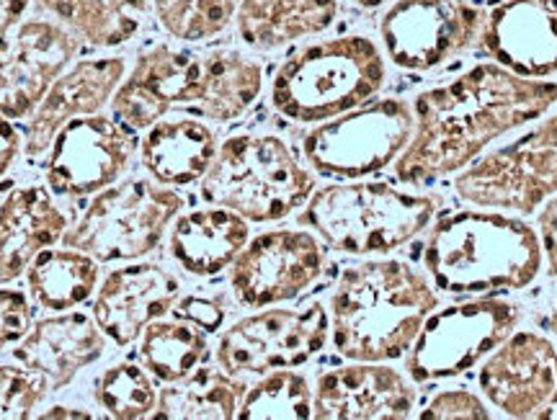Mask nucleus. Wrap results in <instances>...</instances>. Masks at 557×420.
<instances>
[{"mask_svg":"<svg viewBox=\"0 0 557 420\" xmlns=\"http://www.w3.org/2000/svg\"><path fill=\"white\" fill-rule=\"evenodd\" d=\"M238 418H312V387L308 376L292 372V369H274V372H267L261 382H256L253 387L246 390L238 408Z\"/></svg>","mask_w":557,"mask_h":420,"instance_id":"33","label":"nucleus"},{"mask_svg":"<svg viewBox=\"0 0 557 420\" xmlns=\"http://www.w3.org/2000/svg\"><path fill=\"white\" fill-rule=\"evenodd\" d=\"M218 147L209 124L194 116H163L139 139V160L158 184L191 186L207 176Z\"/></svg>","mask_w":557,"mask_h":420,"instance_id":"25","label":"nucleus"},{"mask_svg":"<svg viewBox=\"0 0 557 420\" xmlns=\"http://www.w3.org/2000/svg\"><path fill=\"white\" fill-rule=\"evenodd\" d=\"M341 0H240L235 32L250 52H276L336 24Z\"/></svg>","mask_w":557,"mask_h":420,"instance_id":"26","label":"nucleus"},{"mask_svg":"<svg viewBox=\"0 0 557 420\" xmlns=\"http://www.w3.org/2000/svg\"><path fill=\"white\" fill-rule=\"evenodd\" d=\"M52 384L24 363H0V420L34 418L50 397Z\"/></svg>","mask_w":557,"mask_h":420,"instance_id":"34","label":"nucleus"},{"mask_svg":"<svg viewBox=\"0 0 557 420\" xmlns=\"http://www.w3.org/2000/svg\"><path fill=\"white\" fill-rule=\"evenodd\" d=\"M137 152L135 132L120 119L90 114L67 122L47 152V184L54 196L83 199L114 186Z\"/></svg>","mask_w":557,"mask_h":420,"instance_id":"15","label":"nucleus"},{"mask_svg":"<svg viewBox=\"0 0 557 420\" xmlns=\"http://www.w3.org/2000/svg\"><path fill=\"white\" fill-rule=\"evenodd\" d=\"M173 312L194 320V323L205 328L207 333H214L222 323H225V307H222V302L209 297H199V294L178 297V302L173 305Z\"/></svg>","mask_w":557,"mask_h":420,"instance_id":"37","label":"nucleus"},{"mask_svg":"<svg viewBox=\"0 0 557 420\" xmlns=\"http://www.w3.org/2000/svg\"><path fill=\"white\" fill-rule=\"evenodd\" d=\"M240 0H152V18L181 45H205L235 24Z\"/></svg>","mask_w":557,"mask_h":420,"instance_id":"32","label":"nucleus"},{"mask_svg":"<svg viewBox=\"0 0 557 420\" xmlns=\"http://www.w3.org/2000/svg\"><path fill=\"white\" fill-rule=\"evenodd\" d=\"M459 199L498 212L534 214L557 194V114L511 145L472 160L457 173Z\"/></svg>","mask_w":557,"mask_h":420,"instance_id":"10","label":"nucleus"},{"mask_svg":"<svg viewBox=\"0 0 557 420\" xmlns=\"http://www.w3.org/2000/svg\"><path fill=\"white\" fill-rule=\"evenodd\" d=\"M139 363L152 380L171 384L184 380L209 354V333L205 328L173 312V318H158L139 335Z\"/></svg>","mask_w":557,"mask_h":420,"instance_id":"30","label":"nucleus"},{"mask_svg":"<svg viewBox=\"0 0 557 420\" xmlns=\"http://www.w3.org/2000/svg\"><path fill=\"white\" fill-rule=\"evenodd\" d=\"M549 328H553L555 338H557V307L553 310V314H549Z\"/></svg>","mask_w":557,"mask_h":420,"instance_id":"44","label":"nucleus"},{"mask_svg":"<svg viewBox=\"0 0 557 420\" xmlns=\"http://www.w3.org/2000/svg\"><path fill=\"white\" fill-rule=\"evenodd\" d=\"M248 384L218 367H197L184 380L165 384L158 392L156 412L163 420H230L238 408Z\"/></svg>","mask_w":557,"mask_h":420,"instance_id":"29","label":"nucleus"},{"mask_svg":"<svg viewBox=\"0 0 557 420\" xmlns=\"http://www.w3.org/2000/svg\"><path fill=\"white\" fill-rule=\"evenodd\" d=\"M26 286L32 302L41 310L67 312L86 305L99 289L101 265L78 248H47L26 269Z\"/></svg>","mask_w":557,"mask_h":420,"instance_id":"28","label":"nucleus"},{"mask_svg":"<svg viewBox=\"0 0 557 420\" xmlns=\"http://www.w3.org/2000/svg\"><path fill=\"white\" fill-rule=\"evenodd\" d=\"M485 13L470 0H395L380 18L387 60L408 73H429L480 41Z\"/></svg>","mask_w":557,"mask_h":420,"instance_id":"13","label":"nucleus"},{"mask_svg":"<svg viewBox=\"0 0 557 420\" xmlns=\"http://www.w3.org/2000/svg\"><path fill=\"white\" fill-rule=\"evenodd\" d=\"M480 47L524 78L557 73V0H500L485 13Z\"/></svg>","mask_w":557,"mask_h":420,"instance_id":"21","label":"nucleus"},{"mask_svg":"<svg viewBox=\"0 0 557 420\" xmlns=\"http://www.w3.org/2000/svg\"><path fill=\"white\" fill-rule=\"evenodd\" d=\"M416 129L403 98H382L320 122L302 137V158L325 178L357 181L385 171L403 156Z\"/></svg>","mask_w":557,"mask_h":420,"instance_id":"9","label":"nucleus"},{"mask_svg":"<svg viewBox=\"0 0 557 420\" xmlns=\"http://www.w3.org/2000/svg\"><path fill=\"white\" fill-rule=\"evenodd\" d=\"M103 354H107V335L96 325L94 314L73 310L37 320L26 338L13 348V359L45 374L52 390L67 387Z\"/></svg>","mask_w":557,"mask_h":420,"instance_id":"22","label":"nucleus"},{"mask_svg":"<svg viewBox=\"0 0 557 420\" xmlns=\"http://www.w3.org/2000/svg\"><path fill=\"white\" fill-rule=\"evenodd\" d=\"M37 9L60 21L83 47L120 49L143 34L152 16V0H34Z\"/></svg>","mask_w":557,"mask_h":420,"instance_id":"27","label":"nucleus"},{"mask_svg":"<svg viewBox=\"0 0 557 420\" xmlns=\"http://www.w3.org/2000/svg\"><path fill=\"white\" fill-rule=\"evenodd\" d=\"M413 408V384L385 361L329 369L312 390V418L318 420H403Z\"/></svg>","mask_w":557,"mask_h":420,"instance_id":"20","label":"nucleus"},{"mask_svg":"<svg viewBox=\"0 0 557 420\" xmlns=\"http://www.w3.org/2000/svg\"><path fill=\"white\" fill-rule=\"evenodd\" d=\"M21 150H24V135L13 124V119L0 114V178L11 171Z\"/></svg>","mask_w":557,"mask_h":420,"instance_id":"39","label":"nucleus"},{"mask_svg":"<svg viewBox=\"0 0 557 420\" xmlns=\"http://www.w3.org/2000/svg\"><path fill=\"white\" fill-rule=\"evenodd\" d=\"M351 3L359 5V9L372 11V9H382V5H387V3H395V0H351Z\"/></svg>","mask_w":557,"mask_h":420,"instance_id":"42","label":"nucleus"},{"mask_svg":"<svg viewBox=\"0 0 557 420\" xmlns=\"http://www.w3.org/2000/svg\"><path fill=\"white\" fill-rule=\"evenodd\" d=\"M555 103L557 83L524 78L498 62H480L447 86L416 96V129L395 160V178L426 186L462 171L493 139L545 116Z\"/></svg>","mask_w":557,"mask_h":420,"instance_id":"1","label":"nucleus"},{"mask_svg":"<svg viewBox=\"0 0 557 420\" xmlns=\"http://www.w3.org/2000/svg\"><path fill=\"white\" fill-rule=\"evenodd\" d=\"M181 282L165 265L129 261L109 271L94 297V320L114 346L127 348L139 341L152 320L173 312Z\"/></svg>","mask_w":557,"mask_h":420,"instance_id":"19","label":"nucleus"},{"mask_svg":"<svg viewBox=\"0 0 557 420\" xmlns=\"http://www.w3.org/2000/svg\"><path fill=\"white\" fill-rule=\"evenodd\" d=\"M436 209V196L406 192L387 181H357L315 188L299 225L338 254L387 256L421 235Z\"/></svg>","mask_w":557,"mask_h":420,"instance_id":"6","label":"nucleus"},{"mask_svg":"<svg viewBox=\"0 0 557 420\" xmlns=\"http://www.w3.org/2000/svg\"><path fill=\"white\" fill-rule=\"evenodd\" d=\"M485 400L508 418H542L557 397V348L545 335L513 331L480 369Z\"/></svg>","mask_w":557,"mask_h":420,"instance_id":"17","label":"nucleus"},{"mask_svg":"<svg viewBox=\"0 0 557 420\" xmlns=\"http://www.w3.org/2000/svg\"><path fill=\"white\" fill-rule=\"evenodd\" d=\"M329 335L331 320L323 302H308L299 310L271 307L225 328L214 356L220 367L235 376L267 374L315 359Z\"/></svg>","mask_w":557,"mask_h":420,"instance_id":"12","label":"nucleus"},{"mask_svg":"<svg viewBox=\"0 0 557 420\" xmlns=\"http://www.w3.org/2000/svg\"><path fill=\"white\" fill-rule=\"evenodd\" d=\"M312 192V173L276 135L227 137L201 178V196L209 205L233 209L256 225L297 212Z\"/></svg>","mask_w":557,"mask_h":420,"instance_id":"7","label":"nucleus"},{"mask_svg":"<svg viewBox=\"0 0 557 420\" xmlns=\"http://www.w3.org/2000/svg\"><path fill=\"white\" fill-rule=\"evenodd\" d=\"M421 420H451V418H470V420H487L491 410L480 400L475 392L468 390H447L438 392L426 405V410L418 412Z\"/></svg>","mask_w":557,"mask_h":420,"instance_id":"36","label":"nucleus"},{"mask_svg":"<svg viewBox=\"0 0 557 420\" xmlns=\"http://www.w3.org/2000/svg\"><path fill=\"white\" fill-rule=\"evenodd\" d=\"M325 271V250L310 230H269L248 240L230 265L235 302L263 310L302 297Z\"/></svg>","mask_w":557,"mask_h":420,"instance_id":"14","label":"nucleus"},{"mask_svg":"<svg viewBox=\"0 0 557 420\" xmlns=\"http://www.w3.org/2000/svg\"><path fill=\"white\" fill-rule=\"evenodd\" d=\"M90 397L103 418L139 420L150 418L158 405V390L143 363L116 361L96 374Z\"/></svg>","mask_w":557,"mask_h":420,"instance_id":"31","label":"nucleus"},{"mask_svg":"<svg viewBox=\"0 0 557 420\" xmlns=\"http://www.w3.org/2000/svg\"><path fill=\"white\" fill-rule=\"evenodd\" d=\"M438 307L421 271L398 258H369L344 269L331 292L333 346L348 361H395L413 346Z\"/></svg>","mask_w":557,"mask_h":420,"instance_id":"3","label":"nucleus"},{"mask_svg":"<svg viewBox=\"0 0 557 420\" xmlns=\"http://www.w3.org/2000/svg\"><path fill=\"white\" fill-rule=\"evenodd\" d=\"M39 418H81V420H88L94 418V412L88 410H75V408H67V405H54V408L39 412Z\"/></svg>","mask_w":557,"mask_h":420,"instance_id":"41","label":"nucleus"},{"mask_svg":"<svg viewBox=\"0 0 557 420\" xmlns=\"http://www.w3.org/2000/svg\"><path fill=\"white\" fill-rule=\"evenodd\" d=\"M521 323V307L485 297L434 310L408 351V374L416 384L451 380L487 359Z\"/></svg>","mask_w":557,"mask_h":420,"instance_id":"11","label":"nucleus"},{"mask_svg":"<svg viewBox=\"0 0 557 420\" xmlns=\"http://www.w3.org/2000/svg\"><path fill=\"white\" fill-rule=\"evenodd\" d=\"M81 49V39L45 13L21 21L0 45V114L29 119Z\"/></svg>","mask_w":557,"mask_h":420,"instance_id":"16","label":"nucleus"},{"mask_svg":"<svg viewBox=\"0 0 557 420\" xmlns=\"http://www.w3.org/2000/svg\"><path fill=\"white\" fill-rule=\"evenodd\" d=\"M250 240V225L225 207H201L178 214L171 225L169 254L186 274L218 276L233 265Z\"/></svg>","mask_w":557,"mask_h":420,"instance_id":"24","label":"nucleus"},{"mask_svg":"<svg viewBox=\"0 0 557 420\" xmlns=\"http://www.w3.org/2000/svg\"><path fill=\"white\" fill-rule=\"evenodd\" d=\"M387 65L364 34L312 41L284 58L271 78L269 101L295 124H320L372 101L385 88Z\"/></svg>","mask_w":557,"mask_h":420,"instance_id":"5","label":"nucleus"},{"mask_svg":"<svg viewBox=\"0 0 557 420\" xmlns=\"http://www.w3.org/2000/svg\"><path fill=\"white\" fill-rule=\"evenodd\" d=\"M184 196L156 178H127L94 194L78 220L70 222L62 245L94 256L99 263L143 261L156 254Z\"/></svg>","mask_w":557,"mask_h":420,"instance_id":"8","label":"nucleus"},{"mask_svg":"<svg viewBox=\"0 0 557 420\" xmlns=\"http://www.w3.org/2000/svg\"><path fill=\"white\" fill-rule=\"evenodd\" d=\"M542 418H557V397L553 400V405H549V408L542 412Z\"/></svg>","mask_w":557,"mask_h":420,"instance_id":"43","label":"nucleus"},{"mask_svg":"<svg viewBox=\"0 0 557 420\" xmlns=\"http://www.w3.org/2000/svg\"><path fill=\"white\" fill-rule=\"evenodd\" d=\"M34 0H0V45L11 37L13 29L29 16Z\"/></svg>","mask_w":557,"mask_h":420,"instance_id":"40","label":"nucleus"},{"mask_svg":"<svg viewBox=\"0 0 557 420\" xmlns=\"http://www.w3.org/2000/svg\"><path fill=\"white\" fill-rule=\"evenodd\" d=\"M34 325V307L29 294L0 286V354L18 346Z\"/></svg>","mask_w":557,"mask_h":420,"instance_id":"35","label":"nucleus"},{"mask_svg":"<svg viewBox=\"0 0 557 420\" xmlns=\"http://www.w3.org/2000/svg\"><path fill=\"white\" fill-rule=\"evenodd\" d=\"M70 227L50 186H18L0 205V282H16L41 250L62 243Z\"/></svg>","mask_w":557,"mask_h":420,"instance_id":"23","label":"nucleus"},{"mask_svg":"<svg viewBox=\"0 0 557 420\" xmlns=\"http://www.w3.org/2000/svg\"><path fill=\"white\" fill-rule=\"evenodd\" d=\"M263 90V65L240 49L176 47L158 41L137 54L111 98V114L132 132L186 114L227 124L246 116Z\"/></svg>","mask_w":557,"mask_h":420,"instance_id":"2","label":"nucleus"},{"mask_svg":"<svg viewBox=\"0 0 557 420\" xmlns=\"http://www.w3.org/2000/svg\"><path fill=\"white\" fill-rule=\"evenodd\" d=\"M129 65L124 54H88L78 58L52 83L39 107L29 116L24 137V156L39 160L50 152L58 132L81 116L101 114L127 78Z\"/></svg>","mask_w":557,"mask_h":420,"instance_id":"18","label":"nucleus"},{"mask_svg":"<svg viewBox=\"0 0 557 420\" xmlns=\"http://www.w3.org/2000/svg\"><path fill=\"white\" fill-rule=\"evenodd\" d=\"M537 225H540L542 254L547 258L549 274L557 276V194L549 196L545 207L540 209Z\"/></svg>","mask_w":557,"mask_h":420,"instance_id":"38","label":"nucleus"},{"mask_svg":"<svg viewBox=\"0 0 557 420\" xmlns=\"http://www.w3.org/2000/svg\"><path fill=\"white\" fill-rule=\"evenodd\" d=\"M542 240L532 225L500 212H455L431 230L423 265L447 294L527 289L540 276Z\"/></svg>","mask_w":557,"mask_h":420,"instance_id":"4","label":"nucleus"}]
</instances>
